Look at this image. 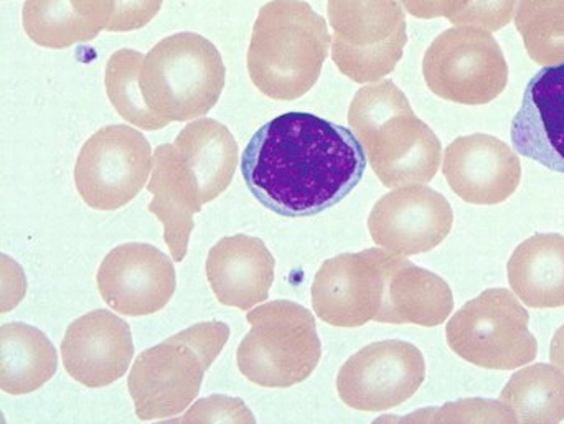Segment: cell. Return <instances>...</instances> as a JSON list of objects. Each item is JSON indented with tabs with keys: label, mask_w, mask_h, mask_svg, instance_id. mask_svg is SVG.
<instances>
[{
	"label": "cell",
	"mask_w": 564,
	"mask_h": 424,
	"mask_svg": "<svg viewBox=\"0 0 564 424\" xmlns=\"http://www.w3.org/2000/svg\"><path fill=\"white\" fill-rule=\"evenodd\" d=\"M367 162L350 129L311 112H285L254 132L241 155V175L268 210L314 217L351 194Z\"/></svg>",
	"instance_id": "obj_1"
},
{
	"label": "cell",
	"mask_w": 564,
	"mask_h": 424,
	"mask_svg": "<svg viewBox=\"0 0 564 424\" xmlns=\"http://www.w3.org/2000/svg\"><path fill=\"white\" fill-rule=\"evenodd\" d=\"M348 122L387 187L427 184L440 171V139L414 116L406 96L393 81L358 89L348 109Z\"/></svg>",
	"instance_id": "obj_2"
},
{
	"label": "cell",
	"mask_w": 564,
	"mask_h": 424,
	"mask_svg": "<svg viewBox=\"0 0 564 424\" xmlns=\"http://www.w3.org/2000/svg\"><path fill=\"white\" fill-rule=\"evenodd\" d=\"M327 22L304 0L261 7L248 48L251 81L268 98L292 101L311 91L328 56Z\"/></svg>",
	"instance_id": "obj_3"
},
{
	"label": "cell",
	"mask_w": 564,
	"mask_h": 424,
	"mask_svg": "<svg viewBox=\"0 0 564 424\" xmlns=\"http://www.w3.org/2000/svg\"><path fill=\"white\" fill-rule=\"evenodd\" d=\"M230 339V326L218 320L195 324L132 363L128 390L142 422L182 415L200 393L205 372Z\"/></svg>",
	"instance_id": "obj_4"
},
{
	"label": "cell",
	"mask_w": 564,
	"mask_h": 424,
	"mask_svg": "<svg viewBox=\"0 0 564 424\" xmlns=\"http://www.w3.org/2000/svg\"><path fill=\"white\" fill-rule=\"evenodd\" d=\"M224 58L217 46L194 32L161 40L142 63L145 105L167 122L202 118L215 108L225 88Z\"/></svg>",
	"instance_id": "obj_5"
},
{
	"label": "cell",
	"mask_w": 564,
	"mask_h": 424,
	"mask_svg": "<svg viewBox=\"0 0 564 424\" xmlns=\"http://www.w3.org/2000/svg\"><path fill=\"white\" fill-rule=\"evenodd\" d=\"M250 333L238 347V369L254 385L289 389L317 369L322 344L311 311L278 300L248 311Z\"/></svg>",
	"instance_id": "obj_6"
},
{
	"label": "cell",
	"mask_w": 564,
	"mask_h": 424,
	"mask_svg": "<svg viewBox=\"0 0 564 424\" xmlns=\"http://www.w3.org/2000/svg\"><path fill=\"white\" fill-rule=\"evenodd\" d=\"M530 316L516 294L487 290L464 304L447 323L451 350L487 370H516L539 356V343L529 329Z\"/></svg>",
	"instance_id": "obj_7"
},
{
	"label": "cell",
	"mask_w": 564,
	"mask_h": 424,
	"mask_svg": "<svg viewBox=\"0 0 564 424\" xmlns=\"http://www.w3.org/2000/svg\"><path fill=\"white\" fill-rule=\"evenodd\" d=\"M328 17L332 58L341 75L368 83L393 72L406 45L398 0H328Z\"/></svg>",
	"instance_id": "obj_8"
},
{
	"label": "cell",
	"mask_w": 564,
	"mask_h": 424,
	"mask_svg": "<svg viewBox=\"0 0 564 424\" xmlns=\"http://www.w3.org/2000/svg\"><path fill=\"white\" fill-rule=\"evenodd\" d=\"M423 75L440 98L479 106L502 95L509 83V65L492 33L459 26L446 30L431 43Z\"/></svg>",
	"instance_id": "obj_9"
},
{
	"label": "cell",
	"mask_w": 564,
	"mask_h": 424,
	"mask_svg": "<svg viewBox=\"0 0 564 424\" xmlns=\"http://www.w3.org/2000/svg\"><path fill=\"white\" fill-rule=\"evenodd\" d=\"M151 144L128 124L105 126L79 151L75 185L88 207L112 211L138 197L152 174Z\"/></svg>",
	"instance_id": "obj_10"
},
{
	"label": "cell",
	"mask_w": 564,
	"mask_h": 424,
	"mask_svg": "<svg viewBox=\"0 0 564 424\" xmlns=\"http://www.w3.org/2000/svg\"><path fill=\"white\" fill-rule=\"evenodd\" d=\"M400 254L370 248L324 261L312 283V306L318 319L334 327L380 323L388 278Z\"/></svg>",
	"instance_id": "obj_11"
},
{
	"label": "cell",
	"mask_w": 564,
	"mask_h": 424,
	"mask_svg": "<svg viewBox=\"0 0 564 424\" xmlns=\"http://www.w3.org/2000/svg\"><path fill=\"white\" fill-rule=\"evenodd\" d=\"M426 379L423 354L404 340H381L358 350L341 366L337 392L358 412H387L413 399Z\"/></svg>",
	"instance_id": "obj_12"
},
{
	"label": "cell",
	"mask_w": 564,
	"mask_h": 424,
	"mask_svg": "<svg viewBox=\"0 0 564 424\" xmlns=\"http://www.w3.org/2000/svg\"><path fill=\"white\" fill-rule=\"evenodd\" d=\"M449 202L430 187L397 188L371 208L368 230L378 247L403 257L427 253L453 230Z\"/></svg>",
	"instance_id": "obj_13"
},
{
	"label": "cell",
	"mask_w": 564,
	"mask_h": 424,
	"mask_svg": "<svg viewBox=\"0 0 564 424\" xmlns=\"http://www.w3.org/2000/svg\"><path fill=\"white\" fill-rule=\"evenodd\" d=\"M96 281L105 303L129 317L151 316L164 309L177 287L171 258L148 243L115 248L102 260Z\"/></svg>",
	"instance_id": "obj_14"
},
{
	"label": "cell",
	"mask_w": 564,
	"mask_h": 424,
	"mask_svg": "<svg viewBox=\"0 0 564 424\" xmlns=\"http://www.w3.org/2000/svg\"><path fill=\"white\" fill-rule=\"evenodd\" d=\"M443 174L454 194L467 204L497 205L516 194L522 164L506 142L489 134H473L451 142Z\"/></svg>",
	"instance_id": "obj_15"
},
{
	"label": "cell",
	"mask_w": 564,
	"mask_h": 424,
	"mask_svg": "<svg viewBox=\"0 0 564 424\" xmlns=\"http://www.w3.org/2000/svg\"><path fill=\"white\" fill-rule=\"evenodd\" d=\"M62 357L68 376L82 385H111L128 373L134 359L131 327L109 311H93L69 324Z\"/></svg>",
	"instance_id": "obj_16"
},
{
	"label": "cell",
	"mask_w": 564,
	"mask_h": 424,
	"mask_svg": "<svg viewBox=\"0 0 564 424\" xmlns=\"http://www.w3.org/2000/svg\"><path fill=\"white\" fill-rule=\"evenodd\" d=\"M510 138L520 155L564 174V63L530 79Z\"/></svg>",
	"instance_id": "obj_17"
},
{
	"label": "cell",
	"mask_w": 564,
	"mask_h": 424,
	"mask_svg": "<svg viewBox=\"0 0 564 424\" xmlns=\"http://www.w3.org/2000/svg\"><path fill=\"white\" fill-rule=\"evenodd\" d=\"M273 254L260 238H221L207 257V278L224 306L250 311L264 303L274 283Z\"/></svg>",
	"instance_id": "obj_18"
},
{
	"label": "cell",
	"mask_w": 564,
	"mask_h": 424,
	"mask_svg": "<svg viewBox=\"0 0 564 424\" xmlns=\"http://www.w3.org/2000/svg\"><path fill=\"white\" fill-rule=\"evenodd\" d=\"M152 162L148 191L154 198L149 204V211L164 225L165 244L171 250L172 260L181 263L187 257L195 214L204 205L200 192L174 144L159 145Z\"/></svg>",
	"instance_id": "obj_19"
},
{
	"label": "cell",
	"mask_w": 564,
	"mask_h": 424,
	"mask_svg": "<svg viewBox=\"0 0 564 424\" xmlns=\"http://www.w3.org/2000/svg\"><path fill=\"white\" fill-rule=\"evenodd\" d=\"M115 12V0H25L22 25L36 45L62 50L95 40Z\"/></svg>",
	"instance_id": "obj_20"
},
{
	"label": "cell",
	"mask_w": 564,
	"mask_h": 424,
	"mask_svg": "<svg viewBox=\"0 0 564 424\" xmlns=\"http://www.w3.org/2000/svg\"><path fill=\"white\" fill-rule=\"evenodd\" d=\"M453 309L449 284L400 254L388 278L387 303L380 323L436 327L449 319Z\"/></svg>",
	"instance_id": "obj_21"
},
{
	"label": "cell",
	"mask_w": 564,
	"mask_h": 424,
	"mask_svg": "<svg viewBox=\"0 0 564 424\" xmlns=\"http://www.w3.org/2000/svg\"><path fill=\"white\" fill-rule=\"evenodd\" d=\"M516 296L533 309L564 306V237L536 233L520 243L507 264Z\"/></svg>",
	"instance_id": "obj_22"
},
{
	"label": "cell",
	"mask_w": 564,
	"mask_h": 424,
	"mask_svg": "<svg viewBox=\"0 0 564 424\" xmlns=\"http://www.w3.org/2000/svg\"><path fill=\"white\" fill-rule=\"evenodd\" d=\"M174 145L197 182L202 204H210L230 187L238 145L227 126L215 119H197L178 132Z\"/></svg>",
	"instance_id": "obj_23"
},
{
	"label": "cell",
	"mask_w": 564,
	"mask_h": 424,
	"mask_svg": "<svg viewBox=\"0 0 564 424\" xmlns=\"http://www.w3.org/2000/svg\"><path fill=\"white\" fill-rule=\"evenodd\" d=\"M58 369V356L48 337L23 323L0 329V387L9 395H26L42 389Z\"/></svg>",
	"instance_id": "obj_24"
},
{
	"label": "cell",
	"mask_w": 564,
	"mask_h": 424,
	"mask_svg": "<svg viewBox=\"0 0 564 424\" xmlns=\"http://www.w3.org/2000/svg\"><path fill=\"white\" fill-rule=\"evenodd\" d=\"M522 424H555L564 420V373L556 366L535 363L513 373L500 393Z\"/></svg>",
	"instance_id": "obj_25"
},
{
	"label": "cell",
	"mask_w": 564,
	"mask_h": 424,
	"mask_svg": "<svg viewBox=\"0 0 564 424\" xmlns=\"http://www.w3.org/2000/svg\"><path fill=\"white\" fill-rule=\"evenodd\" d=\"M142 63H144V55L138 50L122 48L112 53L106 65V93L124 121L144 131H159L169 126V122L152 112L145 105L141 81H139Z\"/></svg>",
	"instance_id": "obj_26"
},
{
	"label": "cell",
	"mask_w": 564,
	"mask_h": 424,
	"mask_svg": "<svg viewBox=\"0 0 564 424\" xmlns=\"http://www.w3.org/2000/svg\"><path fill=\"white\" fill-rule=\"evenodd\" d=\"M517 29L533 62L564 63V0H520Z\"/></svg>",
	"instance_id": "obj_27"
},
{
	"label": "cell",
	"mask_w": 564,
	"mask_h": 424,
	"mask_svg": "<svg viewBox=\"0 0 564 424\" xmlns=\"http://www.w3.org/2000/svg\"><path fill=\"white\" fill-rule=\"evenodd\" d=\"M417 19L447 17L453 23H477L490 32L506 26L516 15L519 0H403Z\"/></svg>",
	"instance_id": "obj_28"
},
{
	"label": "cell",
	"mask_w": 564,
	"mask_h": 424,
	"mask_svg": "<svg viewBox=\"0 0 564 424\" xmlns=\"http://www.w3.org/2000/svg\"><path fill=\"white\" fill-rule=\"evenodd\" d=\"M174 422L254 423V416L240 399L214 395L210 399L202 400L197 405L192 406L187 416L174 420Z\"/></svg>",
	"instance_id": "obj_29"
},
{
	"label": "cell",
	"mask_w": 564,
	"mask_h": 424,
	"mask_svg": "<svg viewBox=\"0 0 564 424\" xmlns=\"http://www.w3.org/2000/svg\"><path fill=\"white\" fill-rule=\"evenodd\" d=\"M164 0H115L116 12L106 32H132L148 25Z\"/></svg>",
	"instance_id": "obj_30"
},
{
	"label": "cell",
	"mask_w": 564,
	"mask_h": 424,
	"mask_svg": "<svg viewBox=\"0 0 564 424\" xmlns=\"http://www.w3.org/2000/svg\"><path fill=\"white\" fill-rule=\"evenodd\" d=\"M550 359H552L553 366L558 367L564 373V324L553 336L552 347H550Z\"/></svg>",
	"instance_id": "obj_31"
}]
</instances>
